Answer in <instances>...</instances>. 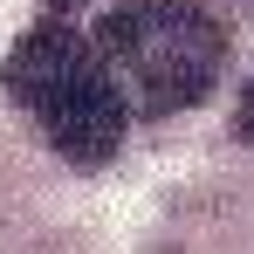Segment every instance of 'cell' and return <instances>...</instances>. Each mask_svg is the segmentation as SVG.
<instances>
[{"instance_id": "obj_4", "label": "cell", "mask_w": 254, "mask_h": 254, "mask_svg": "<svg viewBox=\"0 0 254 254\" xmlns=\"http://www.w3.org/2000/svg\"><path fill=\"white\" fill-rule=\"evenodd\" d=\"M42 7H55V14H69V7H89V0H42Z\"/></svg>"}, {"instance_id": "obj_1", "label": "cell", "mask_w": 254, "mask_h": 254, "mask_svg": "<svg viewBox=\"0 0 254 254\" xmlns=\"http://www.w3.org/2000/svg\"><path fill=\"white\" fill-rule=\"evenodd\" d=\"M0 83L7 96L42 124V137L69 158V165H103L117 144H124V124H130V96L117 89L103 48H89L76 28L62 21H42L28 28L21 42L7 48L0 62Z\"/></svg>"}, {"instance_id": "obj_2", "label": "cell", "mask_w": 254, "mask_h": 254, "mask_svg": "<svg viewBox=\"0 0 254 254\" xmlns=\"http://www.w3.org/2000/svg\"><path fill=\"white\" fill-rule=\"evenodd\" d=\"M96 48H103L117 89L130 96V110H144V117L192 110L220 83V69H227L220 21L199 14V7H186V0H130V7H110L103 28H96Z\"/></svg>"}, {"instance_id": "obj_3", "label": "cell", "mask_w": 254, "mask_h": 254, "mask_svg": "<svg viewBox=\"0 0 254 254\" xmlns=\"http://www.w3.org/2000/svg\"><path fill=\"white\" fill-rule=\"evenodd\" d=\"M234 137H248V144H254V83L241 89V110H234Z\"/></svg>"}]
</instances>
